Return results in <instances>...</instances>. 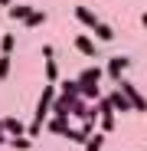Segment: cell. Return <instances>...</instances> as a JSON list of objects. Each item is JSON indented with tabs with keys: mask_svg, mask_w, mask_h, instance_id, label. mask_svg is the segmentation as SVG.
<instances>
[{
	"mask_svg": "<svg viewBox=\"0 0 147 151\" xmlns=\"http://www.w3.org/2000/svg\"><path fill=\"white\" fill-rule=\"evenodd\" d=\"M95 36L102 40V43H111V40H114V27H108V23L102 20V23H98V27H95Z\"/></svg>",
	"mask_w": 147,
	"mask_h": 151,
	"instance_id": "obj_13",
	"label": "cell"
},
{
	"mask_svg": "<svg viewBox=\"0 0 147 151\" xmlns=\"http://www.w3.org/2000/svg\"><path fill=\"white\" fill-rule=\"evenodd\" d=\"M69 128H72V125H69V118H49L46 122V132H53V135H69Z\"/></svg>",
	"mask_w": 147,
	"mask_h": 151,
	"instance_id": "obj_8",
	"label": "cell"
},
{
	"mask_svg": "<svg viewBox=\"0 0 147 151\" xmlns=\"http://www.w3.org/2000/svg\"><path fill=\"white\" fill-rule=\"evenodd\" d=\"M4 132H7L10 138H20V135H23V122H20L16 115H7V118H4Z\"/></svg>",
	"mask_w": 147,
	"mask_h": 151,
	"instance_id": "obj_9",
	"label": "cell"
},
{
	"mask_svg": "<svg viewBox=\"0 0 147 151\" xmlns=\"http://www.w3.org/2000/svg\"><path fill=\"white\" fill-rule=\"evenodd\" d=\"M102 72H105L102 66H85V69H82V72L75 76V82H79V86H88V82H98V79H102Z\"/></svg>",
	"mask_w": 147,
	"mask_h": 151,
	"instance_id": "obj_4",
	"label": "cell"
},
{
	"mask_svg": "<svg viewBox=\"0 0 147 151\" xmlns=\"http://www.w3.org/2000/svg\"><path fill=\"white\" fill-rule=\"evenodd\" d=\"M56 79H59V66H56V59H46V82L56 86Z\"/></svg>",
	"mask_w": 147,
	"mask_h": 151,
	"instance_id": "obj_16",
	"label": "cell"
},
{
	"mask_svg": "<svg viewBox=\"0 0 147 151\" xmlns=\"http://www.w3.org/2000/svg\"><path fill=\"white\" fill-rule=\"evenodd\" d=\"M0 7H7V10H10V7H13V0H0Z\"/></svg>",
	"mask_w": 147,
	"mask_h": 151,
	"instance_id": "obj_22",
	"label": "cell"
},
{
	"mask_svg": "<svg viewBox=\"0 0 147 151\" xmlns=\"http://www.w3.org/2000/svg\"><path fill=\"white\" fill-rule=\"evenodd\" d=\"M0 145H10V138H7V132H0Z\"/></svg>",
	"mask_w": 147,
	"mask_h": 151,
	"instance_id": "obj_21",
	"label": "cell"
},
{
	"mask_svg": "<svg viewBox=\"0 0 147 151\" xmlns=\"http://www.w3.org/2000/svg\"><path fill=\"white\" fill-rule=\"evenodd\" d=\"M108 102H111V109H114L118 115H128V112H134V109H131V102H128V95L121 92L118 86H114V92L108 95Z\"/></svg>",
	"mask_w": 147,
	"mask_h": 151,
	"instance_id": "obj_3",
	"label": "cell"
},
{
	"mask_svg": "<svg viewBox=\"0 0 147 151\" xmlns=\"http://www.w3.org/2000/svg\"><path fill=\"white\" fill-rule=\"evenodd\" d=\"M65 138H69V141H82V145L88 141V135H85L82 128H69V135H65Z\"/></svg>",
	"mask_w": 147,
	"mask_h": 151,
	"instance_id": "obj_19",
	"label": "cell"
},
{
	"mask_svg": "<svg viewBox=\"0 0 147 151\" xmlns=\"http://www.w3.org/2000/svg\"><path fill=\"white\" fill-rule=\"evenodd\" d=\"M141 27H144V30H147V13H141Z\"/></svg>",
	"mask_w": 147,
	"mask_h": 151,
	"instance_id": "obj_23",
	"label": "cell"
},
{
	"mask_svg": "<svg viewBox=\"0 0 147 151\" xmlns=\"http://www.w3.org/2000/svg\"><path fill=\"white\" fill-rule=\"evenodd\" d=\"M13 49H16V36L13 33H4V36H0V56H10Z\"/></svg>",
	"mask_w": 147,
	"mask_h": 151,
	"instance_id": "obj_12",
	"label": "cell"
},
{
	"mask_svg": "<svg viewBox=\"0 0 147 151\" xmlns=\"http://www.w3.org/2000/svg\"><path fill=\"white\" fill-rule=\"evenodd\" d=\"M59 92H62V95H69V99H82V86H79L75 79H62Z\"/></svg>",
	"mask_w": 147,
	"mask_h": 151,
	"instance_id": "obj_10",
	"label": "cell"
},
{
	"mask_svg": "<svg viewBox=\"0 0 147 151\" xmlns=\"http://www.w3.org/2000/svg\"><path fill=\"white\" fill-rule=\"evenodd\" d=\"M118 89H121V92L128 95V102H131V109H134V112H147V99L141 95V89H137L134 82H128V79H121V82H118Z\"/></svg>",
	"mask_w": 147,
	"mask_h": 151,
	"instance_id": "obj_1",
	"label": "cell"
},
{
	"mask_svg": "<svg viewBox=\"0 0 147 151\" xmlns=\"http://www.w3.org/2000/svg\"><path fill=\"white\" fill-rule=\"evenodd\" d=\"M43 56H46V59H56V49H53V46L46 43V46H43Z\"/></svg>",
	"mask_w": 147,
	"mask_h": 151,
	"instance_id": "obj_20",
	"label": "cell"
},
{
	"mask_svg": "<svg viewBox=\"0 0 147 151\" xmlns=\"http://www.w3.org/2000/svg\"><path fill=\"white\" fill-rule=\"evenodd\" d=\"M128 66H131V59H128V56H111V59H108V66H105V72H108V79L118 86L121 79H124V69H128Z\"/></svg>",
	"mask_w": 147,
	"mask_h": 151,
	"instance_id": "obj_2",
	"label": "cell"
},
{
	"mask_svg": "<svg viewBox=\"0 0 147 151\" xmlns=\"http://www.w3.org/2000/svg\"><path fill=\"white\" fill-rule=\"evenodd\" d=\"M10 145H13V148H20V151H26V148L33 145V138H30V135H20V138H10Z\"/></svg>",
	"mask_w": 147,
	"mask_h": 151,
	"instance_id": "obj_17",
	"label": "cell"
},
{
	"mask_svg": "<svg viewBox=\"0 0 147 151\" xmlns=\"http://www.w3.org/2000/svg\"><path fill=\"white\" fill-rule=\"evenodd\" d=\"M75 17H79L82 27H88V30H95L98 23H102V20H98V13H95V10H88V7H75Z\"/></svg>",
	"mask_w": 147,
	"mask_h": 151,
	"instance_id": "obj_6",
	"label": "cell"
},
{
	"mask_svg": "<svg viewBox=\"0 0 147 151\" xmlns=\"http://www.w3.org/2000/svg\"><path fill=\"white\" fill-rule=\"evenodd\" d=\"M46 20H49V13H46V10H33V13H30V20L23 23V27H30V30H33V27H43Z\"/></svg>",
	"mask_w": 147,
	"mask_h": 151,
	"instance_id": "obj_14",
	"label": "cell"
},
{
	"mask_svg": "<svg viewBox=\"0 0 147 151\" xmlns=\"http://www.w3.org/2000/svg\"><path fill=\"white\" fill-rule=\"evenodd\" d=\"M10 66H13V59H10V56H0V82L10 76Z\"/></svg>",
	"mask_w": 147,
	"mask_h": 151,
	"instance_id": "obj_18",
	"label": "cell"
},
{
	"mask_svg": "<svg viewBox=\"0 0 147 151\" xmlns=\"http://www.w3.org/2000/svg\"><path fill=\"white\" fill-rule=\"evenodd\" d=\"M75 49H79L82 56H92V59H95V53H98V43H95L92 36H75Z\"/></svg>",
	"mask_w": 147,
	"mask_h": 151,
	"instance_id": "obj_7",
	"label": "cell"
},
{
	"mask_svg": "<svg viewBox=\"0 0 147 151\" xmlns=\"http://www.w3.org/2000/svg\"><path fill=\"white\" fill-rule=\"evenodd\" d=\"M102 145H105V135H102V132H95V135H88L85 151H102Z\"/></svg>",
	"mask_w": 147,
	"mask_h": 151,
	"instance_id": "obj_15",
	"label": "cell"
},
{
	"mask_svg": "<svg viewBox=\"0 0 147 151\" xmlns=\"http://www.w3.org/2000/svg\"><path fill=\"white\" fill-rule=\"evenodd\" d=\"M88 115H92V102H85V99H79V102L72 105V115H69V118H79V122H85Z\"/></svg>",
	"mask_w": 147,
	"mask_h": 151,
	"instance_id": "obj_11",
	"label": "cell"
},
{
	"mask_svg": "<svg viewBox=\"0 0 147 151\" xmlns=\"http://www.w3.org/2000/svg\"><path fill=\"white\" fill-rule=\"evenodd\" d=\"M30 13H33V7H30V4H13V7L7 10V17H10L13 23H26V20H30Z\"/></svg>",
	"mask_w": 147,
	"mask_h": 151,
	"instance_id": "obj_5",
	"label": "cell"
}]
</instances>
